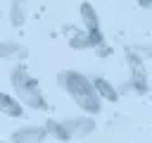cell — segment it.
<instances>
[{
    "label": "cell",
    "instance_id": "3957f363",
    "mask_svg": "<svg viewBox=\"0 0 152 143\" xmlns=\"http://www.w3.org/2000/svg\"><path fill=\"white\" fill-rule=\"evenodd\" d=\"M62 126H64L69 141H74V138H86L88 133L95 131V119H93L90 114H83V117H66V119H62Z\"/></svg>",
    "mask_w": 152,
    "mask_h": 143
},
{
    "label": "cell",
    "instance_id": "8fae6325",
    "mask_svg": "<svg viewBox=\"0 0 152 143\" xmlns=\"http://www.w3.org/2000/svg\"><path fill=\"white\" fill-rule=\"evenodd\" d=\"M150 2H152V0H140V7L145 10V7H150Z\"/></svg>",
    "mask_w": 152,
    "mask_h": 143
},
{
    "label": "cell",
    "instance_id": "ba28073f",
    "mask_svg": "<svg viewBox=\"0 0 152 143\" xmlns=\"http://www.w3.org/2000/svg\"><path fill=\"white\" fill-rule=\"evenodd\" d=\"M90 81H93L95 93L100 95V100H109V102H116V100H119V91H116L104 76H95V79H90Z\"/></svg>",
    "mask_w": 152,
    "mask_h": 143
},
{
    "label": "cell",
    "instance_id": "9c48e42d",
    "mask_svg": "<svg viewBox=\"0 0 152 143\" xmlns=\"http://www.w3.org/2000/svg\"><path fill=\"white\" fill-rule=\"evenodd\" d=\"M26 17H28V5L26 0H12L10 2V24L14 29L24 26L26 24Z\"/></svg>",
    "mask_w": 152,
    "mask_h": 143
},
{
    "label": "cell",
    "instance_id": "30bf717a",
    "mask_svg": "<svg viewBox=\"0 0 152 143\" xmlns=\"http://www.w3.org/2000/svg\"><path fill=\"white\" fill-rule=\"evenodd\" d=\"M43 126H45L48 136H52V138H57V141H69V136H66V131H64L62 122H57V119H48Z\"/></svg>",
    "mask_w": 152,
    "mask_h": 143
},
{
    "label": "cell",
    "instance_id": "6da1fadb",
    "mask_svg": "<svg viewBox=\"0 0 152 143\" xmlns=\"http://www.w3.org/2000/svg\"><path fill=\"white\" fill-rule=\"evenodd\" d=\"M59 86L69 93V98L86 112V114H97L102 110V100L95 93V86L90 81V76L81 74V72H62L57 76Z\"/></svg>",
    "mask_w": 152,
    "mask_h": 143
},
{
    "label": "cell",
    "instance_id": "52a82bcc",
    "mask_svg": "<svg viewBox=\"0 0 152 143\" xmlns=\"http://www.w3.org/2000/svg\"><path fill=\"white\" fill-rule=\"evenodd\" d=\"M0 112L7 114V117H12V119H19V117H24V105L17 98H12L10 93L0 91Z\"/></svg>",
    "mask_w": 152,
    "mask_h": 143
},
{
    "label": "cell",
    "instance_id": "5b68a950",
    "mask_svg": "<svg viewBox=\"0 0 152 143\" xmlns=\"http://www.w3.org/2000/svg\"><path fill=\"white\" fill-rule=\"evenodd\" d=\"M81 21L86 26V31L95 38H102V31H100V17L95 12V7L90 2H81Z\"/></svg>",
    "mask_w": 152,
    "mask_h": 143
},
{
    "label": "cell",
    "instance_id": "8992f818",
    "mask_svg": "<svg viewBox=\"0 0 152 143\" xmlns=\"http://www.w3.org/2000/svg\"><path fill=\"white\" fill-rule=\"evenodd\" d=\"M28 48L19 41H0V60H26Z\"/></svg>",
    "mask_w": 152,
    "mask_h": 143
},
{
    "label": "cell",
    "instance_id": "7a4b0ae2",
    "mask_svg": "<svg viewBox=\"0 0 152 143\" xmlns=\"http://www.w3.org/2000/svg\"><path fill=\"white\" fill-rule=\"evenodd\" d=\"M10 81H12V88L17 93V100L21 105H28L31 110H40V112L48 110V100L40 93V83L26 72V67H14L10 72Z\"/></svg>",
    "mask_w": 152,
    "mask_h": 143
},
{
    "label": "cell",
    "instance_id": "277c9868",
    "mask_svg": "<svg viewBox=\"0 0 152 143\" xmlns=\"http://www.w3.org/2000/svg\"><path fill=\"white\" fill-rule=\"evenodd\" d=\"M48 138V131L43 124H31V126H19L12 131V143H43Z\"/></svg>",
    "mask_w": 152,
    "mask_h": 143
}]
</instances>
